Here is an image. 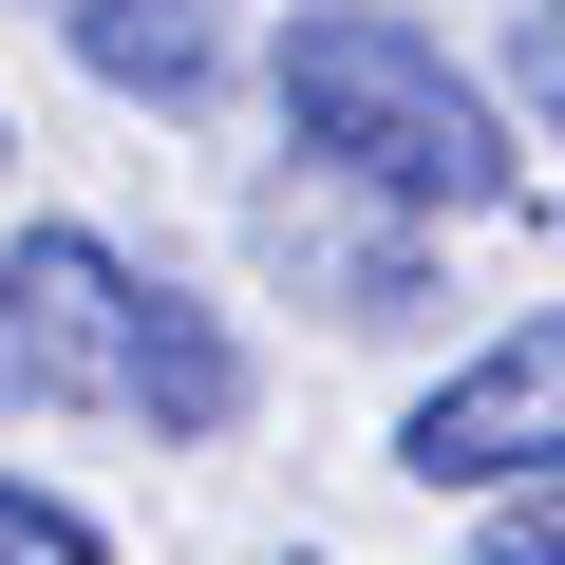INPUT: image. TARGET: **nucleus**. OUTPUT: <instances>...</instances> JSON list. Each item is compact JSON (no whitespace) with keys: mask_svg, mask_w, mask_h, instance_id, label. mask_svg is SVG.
Returning a JSON list of instances; mask_svg holds the SVG:
<instances>
[{"mask_svg":"<svg viewBox=\"0 0 565 565\" xmlns=\"http://www.w3.org/2000/svg\"><path fill=\"white\" fill-rule=\"evenodd\" d=\"M264 264H282V282H321V321H415V226L359 207V189H321V170H282V189H264Z\"/></svg>","mask_w":565,"mask_h":565,"instance_id":"20e7f679","label":"nucleus"},{"mask_svg":"<svg viewBox=\"0 0 565 565\" xmlns=\"http://www.w3.org/2000/svg\"><path fill=\"white\" fill-rule=\"evenodd\" d=\"M396 471H434V490H546L565 471V321H509L490 359H452L396 415Z\"/></svg>","mask_w":565,"mask_h":565,"instance_id":"7ed1b4c3","label":"nucleus"},{"mask_svg":"<svg viewBox=\"0 0 565 565\" xmlns=\"http://www.w3.org/2000/svg\"><path fill=\"white\" fill-rule=\"evenodd\" d=\"M0 565H114V546H95L57 490H20V471H0Z\"/></svg>","mask_w":565,"mask_h":565,"instance_id":"0eeeda50","label":"nucleus"},{"mask_svg":"<svg viewBox=\"0 0 565 565\" xmlns=\"http://www.w3.org/2000/svg\"><path fill=\"white\" fill-rule=\"evenodd\" d=\"M132 245H95V226H20L0 245V377L20 396H57V415H132Z\"/></svg>","mask_w":565,"mask_h":565,"instance_id":"f03ea898","label":"nucleus"},{"mask_svg":"<svg viewBox=\"0 0 565 565\" xmlns=\"http://www.w3.org/2000/svg\"><path fill=\"white\" fill-rule=\"evenodd\" d=\"M132 415H151L170 452H207V434L245 415V340L189 302V282H132Z\"/></svg>","mask_w":565,"mask_h":565,"instance_id":"39448f33","label":"nucleus"},{"mask_svg":"<svg viewBox=\"0 0 565 565\" xmlns=\"http://www.w3.org/2000/svg\"><path fill=\"white\" fill-rule=\"evenodd\" d=\"M471 565H565V471H546V490H490V527H471Z\"/></svg>","mask_w":565,"mask_h":565,"instance_id":"6e6552de","label":"nucleus"},{"mask_svg":"<svg viewBox=\"0 0 565 565\" xmlns=\"http://www.w3.org/2000/svg\"><path fill=\"white\" fill-rule=\"evenodd\" d=\"M0 170H20V132H0Z\"/></svg>","mask_w":565,"mask_h":565,"instance_id":"9d476101","label":"nucleus"},{"mask_svg":"<svg viewBox=\"0 0 565 565\" xmlns=\"http://www.w3.org/2000/svg\"><path fill=\"white\" fill-rule=\"evenodd\" d=\"M282 132H302L321 189L396 207V226H490L527 170H509V114L452 39H415L396 0H302L282 20Z\"/></svg>","mask_w":565,"mask_h":565,"instance_id":"f257e3e1","label":"nucleus"},{"mask_svg":"<svg viewBox=\"0 0 565 565\" xmlns=\"http://www.w3.org/2000/svg\"><path fill=\"white\" fill-rule=\"evenodd\" d=\"M76 57H95L114 95H151V114H189V95L226 76V39H207V0H76Z\"/></svg>","mask_w":565,"mask_h":565,"instance_id":"423d86ee","label":"nucleus"},{"mask_svg":"<svg viewBox=\"0 0 565 565\" xmlns=\"http://www.w3.org/2000/svg\"><path fill=\"white\" fill-rule=\"evenodd\" d=\"M509 95H527V114L565 132V0H527V39H509Z\"/></svg>","mask_w":565,"mask_h":565,"instance_id":"1a4fd4ad","label":"nucleus"}]
</instances>
